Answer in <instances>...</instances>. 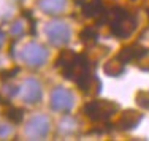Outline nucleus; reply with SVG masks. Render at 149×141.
Segmentation results:
<instances>
[{"instance_id": "obj_1", "label": "nucleus", "mask_w": 149, "mask_h": 141, "mask_svg": "<svg viewBox=\"0 0 149 141\" xmlns=\"http://www.w3.org/2000/svg\"><path fill=\"white\" fill-rule=\"evenodd\" d=\"M74 105L73 94L70 90L63 89V87H57L52 90L51 94V106L56 111H70Z\"/></svg>"}, {"instance_id": "obj_2", "label": "nucleus", "mask_w": 149, "mask_h": 141, "mask_svg": "<svg viewBox=\"0 0 149 141\" xmlns=\"http://www.w3.org/2000/svg\"><path fill=\"white\" fill-rule=\"evenodd\" d=\"M46 35L54 44H67L72 38V30L65 22H51L46 27Z\"/></svg>"}, {"instance_id": "obj_3", "label": "nucleus", "mask_w": 149, "mask_h": 141, "mask_svg": "<svg viewBox=\"0 0 149 141\" xmlns=\"http://www.w3.org/2000/svg\"><path fill=\"white\" fill-rule=\"evenodd\" d=\"M49 128H51V122L46 116H35L30 119L29 127H27V133L32 140H41L48 135Z\"/></svg>"}, {"instance_id": "obj_4", "label": "nucleus", "mask_w": 149, "mask_h": 141, "mask_svg": "<svg viewBox=\"0 0 149 141\" xmlns=\"http://www.w3.org/2000/svg\"><path fill=\"white\" fill-rule=\"evenodd\" d=\"M116 105L113 103H106V101H92L86 106L87 116H91L94 121H105L106 117L114 113Z\"/></svg>"}, {"instance_id": "obj_5", "label": "nucleus", "mask_w": 149, "mask_h": 141, "mask_svg": "<svg viewBox=\"0 0 149 141\" xmlns=\"http://www.w3.org/2000/svg\"><path fill=\"white\" fill-rule=\"evenodd\" d=\"M46 59H48V52H46V49L43 46H40V44L32 43L26 48V51H24V60H26V63H29L32 67L45 65Z\"/></svg>"}, {"instance_id": "obj_6", "label": "nucleus", "mask_w": 149, "mask_h": 141, "mask_svg": "<svg viewBox=\"0 0 149 141\" xmlns=\"http://www.w3.org/2000/svg\"><path fill=\"white\" fill-rule=\"evenodd\" d=\"M41 97V86L37 79H29L26 86V94H24V98H26L27 103H37L40 101Z\"/></svg>"}, {"instance_id": "obj_7", "label": "nucleus", "mask_w": 149, "mask_h": 141, "mask_svg": "<svg viewBox=\"0 0 149 141\" xmlns=\"http://www.w3.org/2000/svg\"><path fill=\"white\" fill-rule=\"evenodd\" d=\"M41 8L46 13H63L67 8V0H43Z\"/></svg>"}, {"instance_id": "obj_8", "label": "nucleus", "mask_w": 149, "mask_h": 141, "mask_svg": "<svg viewBox=\"0 0 149 141\" xmlns=\"http://www.w3.org/2000/svg\"><path fill=\"white\" fill-rule=\"evenodd\" d=\"M141 119V116L140 114H135V113H127L125 116H124V119L120 121V124H122L124 127H133V125H136V122Z\"/></svg>"}, {"instance_id": "obj_9", "label": "nucleus", "mask_w": 149, "mask_h": 141, "mask_svg": "<svg viewBox=\"0 0 149 141\" xmlns=\"http://www.w3.org/2000/svg\"><path fill=\"white\" fill-rule=\"evenodd\" d=\"M138 103L143 108L149 110V92H140L138 94Z\"/></svg>"}]
</instances>
